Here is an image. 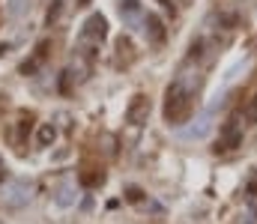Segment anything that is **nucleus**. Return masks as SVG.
Returning <instances> with one entry per match:
<instances>
[{
  "instance_id": "obj_8",
  "label": "nucleus",
  "mask_w": 257,
  "mask_h": 224,
  "mask_svg": "<svg viewBox=\"0 0 257 224\" xmlns=\"http://www.w3.org/2000/svg\"><path fill=\"white\" fill-rule=\"evenodd\" d=\"M120 15L126 18L128 24L138 21V18H141V3H138V0H120Z\"/></svg>"
},
{
  "instance_id": "obj_3",
  "label": "nucleus",
  "mask_w": 257,
  "mask_h": 224,
  "mask_svg": "<svg viewBox=\"0 0 257 224\" xmlns=\"http://www.w3.org/2000/svg\"><path fill=\"white\" fill-rule=\"evenodd\" d=\"M147 117H150V96L135 93V96L128 99V105H126V123H132V126H144Z\"/></svg>"
},
{
  "instance_id": "obj_2",
  "label": "nucleus",
  "mask_w": 257,
  "mask_h": 224,
  "mask_svg": "<svg viewBox=\"0 0 257 224\" xmlns=\"http://www.w3.org/2000/svg\"><path fill=\"white\" fill-rule=\"evenodd\" d=\"M242 144V126L236 117H230L221 129H218V144H215V152H230Z\"/></svg>"
},
{
  "instance_id": "obj_14",
  "label": "nucleus",
  "mask_w": 257,
  "mask_h": 224,
  "mask_svg": "<svg viewBox=\"0 0 257 224\" xmlns=\"http://www.w3.org/2000/svg\"><path fill=\"white\" fill-rule=\"evenodd\" d=\"M159 3H162V6H165V9H171V0H159Z\"/></svg>"
},
{
  "instance_id": "obj_6",
  "label": "nucleus",
  "mask_w": 257,
  "mask_h": 224,
  "mask_svg": "<svg viewBox=\"0 0 257 224\" xmlns=\"http://www.w3.org/2000/svg\"><path fill=\"white\" fill-rule=\"evenodd\" d=\"M144 30H147V36H150L153 42H162V39H165V24H162V18H159L156 12H147V15H144Z\"/></svg>"
},
{
  "instance_id": "obj_7",
  "label": "nucleus",
  "mask_w": 257,
  "mask_h": 224,
  "mask_svg": "<svg viewBox=\"0 0 257 224\" xmlns=\"http://www.w3.org/2000/svg\"><path fill=\"white\" fill-rule=\"evenodd\" d=\"M78 182H81L84 188H99V185L105 182V170H102V167H99V170H96V167H84V170L78 173Z\"/></svg>"
},
{
  "instance_id": "obj_15",
  "label": "nucleus",
  "mask_w": 257,
  "mask_h": 224,
  "mask_svg": "<svg viewBox=\"0 0 257 224\" xmlns=\"http://www.w3.org/2000/svg\"><path fill=\"white\" fill-rule=\"evenodd\" d=\"M3 179H6V170H0V182H3Z\"/></svg>"
},
{
  "instance_id": "obj_4",
  "label": "nucleus",
  "mask_w": 257,
  "mask_h": 224,
  "mask_svg": "<svg viewBox=\"0 0 257 224\" xmlns=\"http://www.w3.org/2000/svg\"><path fill=\"white\" fill-rule=\"evenodd\" d=\"M108 36V21H105V15H90L87 18V24L81 27V42H93V45H99L102 39Z\"/></svg>"
},
{
  "instance_id": "obj_11",
  "label": "nucleus",
  "mask_w": 257,
  "mask_h": 224,
  "mask_svg": "<svg viewBox=\"0 0 257 224\" xmlns=\"http://www.w3.org/2000/svg\"><path fill=\"white\" fill-rule=\"evenodd\" d=\"M245 123H251V126L257 123V93L251 96V102L245 105Z\"/></svg>"
},
{
  "instance_id": "obj_9",
  "label": "nucleus",
  "mask_w": 257,
  "mask_h": 224,
  "mask_svg": "<svg viewBox=\"0 0 257 224\" xmlns=\"http://www.w3.org/2000/svg\"><path fill=\"white\" fill-rule=\"evenodd\" d=\"M54 138H57L54 126H42V129H39V147H51V144H54Z\"/></svg>"
},
{
  "instance_id": "obj_1",
  "label": "nucleus",
  "mask_w": 257,
  "mask_h": 224,
  "mask_svg": "<svg viewBox=\"0 0 257 224\" xmlns=\"http://www.w3.org/2000/svg\"><path fill=\"white\" fill-rule=\"evenodd\" d=\"M192 111H194L192 93L186 90L183 81H174V84L165 90V108H162L165 123H168V126H183V123L192 117Z\"/></svg>"
},
{
  "instance_id": "obj_13",
  "label": "nucleus",
  "mask_w": 257,
  "mask_h": 224,
  "mask_svg": "<svg viewBox=\"0 0 257 224\" xmlns=\"http://www.w3.org/2000/svg\"><path fill=\"white\" fill-rule=\"evenodd\" d=\"M126 197L132 200V203H141V200H144V191H141L138 185H128V188H126Z\"/></svg>"
},
{
  "instance_id": "obj_5",
  "label": "nucleus",
  "mask_w": 257,
  "mask_h": 224,
  "mask_svg": "<svg viewBox=\"0 0 257 224\" xmlns=\"http://www.w3.org/2000/svg\"><path fill=\"white\" fill-rule=\"evenodd\" d=\"M48 48H51V42H48V39H42V42L36 45V51H33V57L21 63V75H33V72H36V69L42 66V60L48 57Z\"/></svg>"
},
{
  "instance_id": "obj_12",
  "label": "nucleus",
  "mask_w": 257,
  "mask_h": 224,
  "mask_svg": "<svg viewBox=\"0 0 257 224\" xmlns=\"http://www.w3.org/2000/svg\"><path fill=\"white\" fill-rule=\"evenodd\" d=\"M30 129H33V120H30V117H21V120H18V138L30 135Z\"/></svg>"
},
{
  "instance_id": "obj_10",
  "label": "nucleus",
  "mask_w": 257,
  "mask_h": 224,
  "mask_svg": "<svg viewBox=\"0 0 257 224\" xmlns=\"http://www.w3.org/2000/svg\"><path fill=\"white\" fill-rule=\"evenodd\" d=\"M51 3H54V6H48V15H45V24H48V27H51V24L60 18V12H63V0H51Z\"/></svg>"
}]
</instances>
